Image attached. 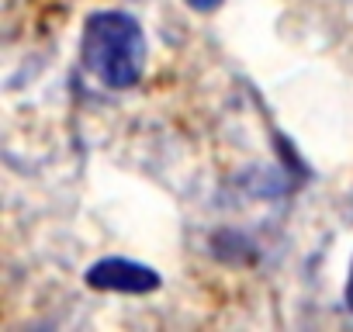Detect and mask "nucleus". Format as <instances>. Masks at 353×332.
<instances>
[{
    "mask_svg": "<svg viewBox=\"0 0 353 332\" xmlns=\"http://www.w3.org/2000/svg\"><path fill=\"white\" fill-rule=\"evenodd\" d=\"M80 59L90 76L104 87L128 90L142 80L145 70V35L142 25L125 11H97L83 25Z\"/></svg>",
    "mask_w": 353,
    "mask_h": 332,
    "instance_id": "obj_1",
    "label": "nucleus"
},
{
    "mask_svg": "<svg viewBox=\"0 0 353 332\" xmlns=\"http://www.w3.org/2000/svg\"><path fill=\"white\" fill-rule=\"evenodd\" d=\"M87 284L94 291H121V294H149L159 287V273L152 267L121 260V256H108L97 260L87 270Z\"/></svg>",
    "mask_w": 353,
    "mask_h": 332,
    "instance_id": "obj_2",
    "label": "nucleus"
},
{
    "mask_svg": "<svg viewBox=\"0 0 353 332\" xmlns=\"http://www.w3.org/2000/svg\"><path fill=\"white\" fill-rule=\"evenodd\" d=\"M225 4V0H188V8H194V11H201V14H212V11H219Z\"/></svg>",
    "mask_w": 353,
    "mask_h": 332,
    "instance_id": "obj_3",
    "label": "nucleus"
},
{
    "mask_svg": "<svg viewBox=\"0 0 353 332\" xmlns=\"http://www.w3.org/2000/svg\"><path fill=\"white\" fill-rule=\"evenodd\" d=\"M346 304H350V311H353V267H350V284H346Z\"/></svg>",
    "mask_w": 353,
    "mask_h": 332,
    "instance_id": "obj_4",
    "label": "nucleus"
}]
</instances>
